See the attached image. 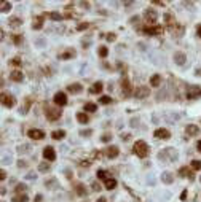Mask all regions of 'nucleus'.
Listing matches in <instances>:
<instances>
[{"instance_id": "obj_38", "label": "nucleus", "mask_w": 201, "mask_h": 202, "mask_svg": "<svg viewBox=\"0 0 201 202\" xmlns=\"http://www.w3.org/2000/svg\"><path fill=\"white\" fill-rule=\"evenodd\" d=\"M110 102H112V97H110V96H102V97H101V104L109 105Z\"/></svg>"}, {"instance_id": "obj_29", "label": "nucleus", "mask_w": 201, "mask_h": 202, "mask_svg": "<svg viewBox=\"0 0 201 202\" xmlns=\"http://www.w3.org/2000/svg\"><path fill=\"white\" fill-rule=\"evenodd\" d=\"M77 120L81 123V124H86V123L89 121V118H88V115L86 113H77Z\"/></svg>"}, {"instance_id": "obj_51", "label": "nucleus", "mask_w": 201, "mask_h": 202, "mask_svg": "<svg viewBox=\"0 0 201 202\" xmlns=\"http://www.w3.org/2000/svg\"><path fill=\"white\" fill-rule=\"evenodd\" d=\"M93 189H96V191H99V189H101L99 183H93Z\"/></svg>"}, {"instance_id": "obj_33", "label": "nucleus", "mask_w": 201, "mask_h": 202, "mask_svg": "<svg viewBox=\"0 0 201 202\" xmlns=\"http://www.w3.org/2000/svg\"><path fill=\"white\" fill-rule=\"evenodd\" d=\"M10 10H11V3L10 2H3L2 3V13H8Z\"/></svg>"}, {"instance_id": "obj_24", "label": "nucleus", "mask_w": 201, "mask_h": 202, "mask_svg": "<svg viewBox=\"0 0 201 202\" xmlns=\"http://www.w3.org/2000/svg\"><path fill=\"white\" fill-rule=\"evenodd\" d=\"M51 137L54 140H62L65 137V131H62V129H59V131H53L51 132Z\"/></svg>"}, {"instance_id": "obj_9", "label": "nucleus", "mask_w": 201, "mask_h": 202, "mask_svg": "<svg viewBox=\"0 0 201 202\" xmlns=\"http://www.w3.org/2000/svg\"><path fill=\"white\" fill-rule=\"evenodd\" d=\"M45 115H46V118L49 121H56V120H59V118H61V111L56 110V108H46Z\"/></svg>"}, {"instance_id": "obj_11", "label": "nucleus", "mask_w": 201, "mask_h": 202, "mask_svg": "<svg viewBox=\"0 0 201 202\" xmlns=\"http://www.w3.org/2000/svg\"><path fill=\"white\" fill-rule=\"evenodd\" d=\"M27 135L34 140H42L45 137V132L40 131V129H29V132H27Z\"/></svg>"}, {"instance_id": "obj_12", "label": "nucleus", "mask_w": 201, "mask_h": 202, "mask_svg": "<svg viewBox=\"0 0 201 202\" xmlns=\"http://www.w3.org/2000/svg\"><path fill=\"white\" fill-rule=\"evenodd\" d=\"M54 104L59 105V107H64L67 104V96L64 92H56L54 94Z\"/></svg>"}, {"instance_id": "obj_15", "label": "nucleus", "mask_w": 201, "mask_h": 202, "mask_svg": "<svg viewBox=\"0 0 201 202\" xmlns=\"http://www.w3.org/2000/svg\"><path fill=\"white\" fill-rule=\"evenodd\" d=\"M118 153H120V150H118V147H115V145H112V147H109L107 150H105V154H107V158H110V159L116 158Z\"/></svg>"}, {"instance_id": "obj_55", "label": "nucleus", "mask_w": 201, "mask_h": 202, "mask_svg": "<svg viewBox=\"0 0 201 202\" xmlns=\"http://www.w3.org/2000/svg\"><path fill=\"white\" fill-rule=\"evenodd\" d=\"M96 202H107V199H105V197H99Z\"/></svg>"}, {"instance_id": "obj_20", "label": "nucleus", "mask_w": 201, "mask_h": 202, "mask_svg": "<svg viewBox=\"0 0 201 202\" xmlns=\"http://www.w3.org/2000/svg\"><path fill=\"white\" fill-rule=\"evenodd\" d=\"M10 78L13 81H16V83H21L22 80H24V75H22L19 70H13V72H11V75H10Z\"/></svg>"}, {"instance_id": "obj_43", "label": "nucleus", "mask_w": 201, "mask_h": 202, "mask_svg": "<svg viewBox=\"0 0 201 202\" xmlns=\"http://www.w3.org/2000/svg\"><path fill=\"white\" fill-rule=\"evenodd\" d=\"M75 191H77L78 194H80V196H83V194H85V189H83V185H77V189H75Z\"/></svg>"}, {"instance_id": "obj_30", "label": "nucleus", "mask_w": 201, "mask_h": 202, "mask_svg": "<svg viewBox=\"0 0 201 202\" xmlns=\"http://www.w3.org/2000/svg\"><path fill=\"white\" fill-rule=\"evenodd\" d=\"M13 202H29V197L26 194H18L13 197Z\"/></svg>"}, {"instance_id": "obj_46", "label": "nucleus", "mask_w": 201, "mask_h": 202, "mask_svg": "<svg viewBox=\"0 0 201 202\" xmlns=\"http://www.w3.org/2000/svg\"><path fill=\"white\" fill-rule=\"evenodd\" d=\"M11 64H13V65H21V59L19 57H14L13 61H11Z\"/></svg>"}, {"instance_id": "obj_42", "label": "nucleus", "mask_w": 201, "mask_h": 202, "mask_svg": "<svg viewBox=\"0 0 201 202\" xmlns=\"http://www.w3.org/2000/svg\"><path fill=\"white\" fill-rule=\"evenodd\" d=\"M101 140H102L104 143H107V142H110V140H112V135H110V134H104V135L101 137Z\"/></svg>"}, {"instance_id": "obj_16", "label": "nucleus", "mask_w": 201, "mask_h": 202, "mask_svg": "<svg viewBox=\"0 0 201 202\" xmlns=\"http://www.w3.org/2000/svg\"><path fill=\"white\" fill-rule=\"evenodd\" d=\"M81 89H83V86L80 85V83H72V85L67 86V91H69L70 94H78V92H81Z\"/></svg>"}, {"instance_id": "obj_52", "label": "nucleus", "mask_w": 201, "mask_h": 202, "mask_svg": "<svg viewBox=\"0 0 201 202\" xmlns=\"http://www.w3.org/2000/svg\"><path fill=\"white\" fill-rule=\"evenodd\" d=\"M196 35L201 38V26H198V27H196Z\"/></svg>"}, {"instance_id": "obj_50", "label": "nucleus", "mask_w": 201, "mask_h": 202, "mask_svg": "<svg viewBox=\"0 0 201 202\" xmlns=\"http://www.w3.org/2000/svg\"><path fill=\"white\" fill-rule=\"evenodd\" d=\"M7 178V173H5V170H2L0 172V180H5Z\"/></svg>"}, {"instance_id": "obj_14", "label": "nucleus", "mask_w": 201, "mask_h": 202, "mask_svg": "<svg viewBox=\"0 0 201 202\" xmlns=\"http://www.w3.org/2000/svg\"><path fill=\"white\" fill-rule=\"evenodd\" d=\"M185 132H187V135L195 137V135H198V134H199V127H198L196 124H187Z\"/></svg>"}, {"instance_id": "obj_53", "label": "nucleus", "mask_w": 201, "mask_h": 202, "mask_svg": "<svg viewBox=\"0 0 201 202\" xmlns=\"http://www.w3.org/2000/svg\"><path fill=\"white\" fill-rule=\"evenodd\" d=\"M35 202H42V196H40V194L35 196Z\"/></svg>"}, {"instance_id": "obj_25", "label": "nucleus", "mask_w": 201, "mask_h": 202, "mask_svg": "<svg viewBox=\"0 0 201 202\" xmlns=\"http://www.w3.org/2000/svg\"><path fill=\"white\" fill-rule=\"evenodd\" d=\"M101 91H102V83H101V81L94 83V85L91 86V89H89V92H91V94H99Z\"/></svg>"}, {"instance_id": "obj_35", "label": "nucleus", "mask_w": 201, "mask_h": 202, "mask_svg": "<svg viewBox=\"0 0 201 202\" xmlns=\"http://www.w3.org/2000/svg\"><path fill=\"white\" fill-rule=\"evenodd\" d=\"M96 175H97V178H101V180H107V172H105V170H102V169H101V170H97V173H96Z\"/></svg>"}, {"instance_id": "obj_41", "label": "nucleus", "mask_w": 201, "mask_h": 202, "mask_svg": "<svg viewBox=\"0 0 201 202\" xmlns=\"http://www.w3.org/2000/svg\"><path fill=\"white\" fill-rule=\"evenodd\" d=\"M91 134H93L91 129H86V131L83 129V131H80V135H81V137H88V135H91Z\"/></svg>"}, {"instance_id": "obj_4", "label": "nucleus", "mask_w": 201, "mask_h": 202, "mask_svg": "<svg viewBox=\"0 0 201 202\" xmlns=\"http://www.w3.org/2000/svg\"><path fill=\"white\" fill-rule=\"evenodd\" d=\"M144 18L147 22H150V24H153V22H156V19H158V14H156V11L153 8H147L144 11Z\"/></svg>"}, {"instance_id": "obj_21", "label": "nucleus", "mask_w": 201, "mask_h": 202, "mask_svg": "<svg viewBox=\"0 0 201 202\" xmlns=\"http://www.w3.org/2000/svg\"><path fill=\"white\" fill-rule=\"evenodd\" d=\"M42 27H43V16H38V18H35L34 22H32V29L34 30H40Z\"/></svg>"}, {"instance_id": "obj_47", "label": "nucleus", "mask_w": 201, "mask_h": 202, "mask_svg": "<svg viewBox=\"0 0 201 202\" xmlns=\"http://www.w3.org/2000/svg\"><path fill=\"white\" fill-rule=\"evenodd\" d=\"M86 27H88V24H86V22H83V24H78L77 29H78V30H85Z\"/></svg>"}, {"instance_id": "obj_57", "label": "nucleus", "mask_w": 201, "mask_h": 202, "mask_svg": "<svg viewBox=\"0 0 201 202\" xmlns=\"http://www.w3.org/2000/svg\"><path fill=\"white\" fill-rule=\"evenodd\" d=\"M196 75H198V76H201V69H196Z\"/></svg>"}, {"instance_id": "obj_36", "label": "nucleus", "mask_w": 201, "mask_h": 202, "mask_svg": "<svg viewBox=\"0 0 201 202\" xmlns=\"http://www.w3.org/2000/svg\"><path fill=\"white\" fill-rule=\"evenodd\" d=\"M26 188H27L26 185L19 183V185H16V188H14V189H16V193H18V194H21V193H24V191H26Z\"/></svg>"}, {"instance_id": "obj_28", "label": "nucleus", "mask_w": 201, "mask_h": 202, "mask_svg": "<svg viewBox=\"0 0 201 202\" xmlns=\"http://www.w3.org/2000/svg\"><path fill=\"white\" fill-rule=\"evenodd\" d=\"M85 111H91V113H94V111H97V105L93 104V102H88V104H85Z\"/></svg>"}, {"instance_id": "obj_2", "label": "nucleus", "mask_w": 201, "mask_h": 202, "mask_svg": "<svg viewBox=\"0 0 201 202\" xmlns=\"http://www.w3.org/2000/svg\"><path fill=\"white\" fill-rule=\"evenodd\" d=\"M185 96H187V99H198L199 96H201V88L199 86H196V85H192V86H188L187 88V91H185Z\"/></svg>"}, {"instance_id": "obj_22", "label": "nucleus", "mask_w": 201, "mask_h": 202, "mask_svg": "<svg viewBox=\"0 0 201 202\" xmlns=\"http://www.w3.org/2000/svg\"><path fill=\"white\" fill-rule=\"evenodd\" d=\"M77 56V53H75V49H67L65 53H62V54H59V59H70V57H75Z\"/></svg>"}, {"instance_id": "obj_45", "label": "nucleus", "mask_w": 201, "mask_h": 202, "mask_svg": "<svg viewBox=\"0 0 201 202\" xmlns=\"http://www.w3.org/2000/svg\"><path fill=\"white\" fill-rule=\"evenodd\" d=\"M129 138H131V134H121V140H123V142H128Z\"/></svg>"}, {"instance_id": "obj_31", "label": "nucleus", "mask_w": 201, "mask_h": 202, "mask_svg": "<svg viewBox=\"0 0 201 202\" xmlns=\"http://www.w3.org/2000/svg\"><path fill=\"white\" fill-rule=\"evenodd\" d=\"M192 169L193 170H201V161H198V159L192 161Z\"/></svg>"}, {"instance_id": "obj_5", "label": "nucleus", "mask_w": 201, "mask_h": 202, "mask_svg": "<svg viewBox=\"0 0 201 202\" xmlns=\"http://www.w3.org/2000/svg\"><path fill=\"white\" fill-rule=\"evenodd\" d=\"M134 96H136V99H145L150 96V89L147 86H137L134 91Z\"/></svg>"}, {"instance_id": "obj_26", "label": "nucleus", "mask_w": 201, "mask_h": 202, "mask_svg": "<svg viewBox=\"0 0 201 202\" xmlns=\"http://www.w3.org/2000/svg\"><path fill=\"white\" fill-rule=\"evenodd\" d=\"M160 83H161V76H160L158 73H155L152 78H150V85H152V86L158 88V86H160Z\"/></svg>"}, {"instance_id": "obj_13", "label": "nucleus", "mask_w": 201, "mask_h": 202, "mask_svg": "<svg viewBox=\"0 0 201 202\" xmlns=\"http://www.w3.org/2000/svg\"><path fill=\"white\" fill-rule=\"evenodd\" d=\"M185 61H187V54L185 53H182V51H176L174 53V62L177 65H183Z\"/></svg>"}, {"instance_id": "obj_10", "label": "nucleus", "mask_w": 201, "mask_h": 202, "mask_svg": "<svg viewBox=\"0 0 201 202\" xmlns=\"http://www.w3.org/2000/svg\"><path fill=\"white\" fill-rule=\"evenodd\" d=\"M43 158L46 161H54L56 159V151L53 147H45L43 148Z\"/></svg>"}, {"instance_id": "obj_32", "label": "nucleus", "mask_w": 201, "mask_h": 202, "mask_svg": "<svg viewBox=\"0 0 201 202\" xmlns=\"http://www.w3.org/2000/svg\"><path fill=\"white\" fill-rule=\"evenodd\" d=\"M107 54H109L107 48H105V46H99V56H101V57H107Z\"/></svg>"}, {"instance_id": "obj_40", "label": "nucleus", "mask_w": 201, "mask_h": 202, "mask_svg": "<svg viewBox=\"0 0 201 202\" xmlns=\"http://www.w3.org/2000/svg\"><path fill=\"white\" fill-rule=\"evenodd\" d=\"M13 42H14V45H21L22 43V35H13Z\"/></svg>"}, {"instance_id": "obj_17", "label": "nucleus", "mask_w": 201, "mask_h": 202, "mask_svg": "<svg viewBox=\"0 0 201 202\" xmlns=\"http://www.w3.org/2000/svg\"><path fill=\"white\" fill-rule=\"evenodd\" d=\"M179 175L180 177H188L190 180H195V175H193V172L188 169V167H180L179 169Z\"/></svg>"}, {"instance_id": "obj_1", "label": "nucleus", "mask_w": 201, "mask_h": 202, "mask_svg": "<svg viewBox=\"0 0 201 202\" xmlns=\"http://www.w3.org/2000/svg\"><path fill=\"white\" fill-rule=\"evenodd\" d=\"M132 151L139 156V158H147L150 148H148V145L145 143L144 140H137V142L134 143V147H132Z\"/></svg>"}, {"instance_id": "obj_44", "label": "nucleus", "mask_w": 201, "mask_h": 202, "mask_svg": "<svg viewBox=\"0 0 201 202\" xmlns=\"http://www.w3.org/2000/svg\"><path fill=\"white\" fill-rule=\"evenodd\" d=\"M105 38H107V42H115L116 35H115V33H107V37H105Z\"/></svg>"}, {"instance_id": "obj_8", "label": "nucleus", "mask_w": 201, "mask_h": 202, "mask_svg": "<svg viewBox=\"0 0 201 202\" xmlns=\"http://www.w3.org/2000/svg\"><path fill=\"white\" fill-rule=\"evenodd\" d=\"M144 32L147 33V35H161V33H163V27H161V26L144 27Z\"/></svg>"}, {"instance_id": "obj_18", "label": "nucleus", "mask_w": 201, "mask_h": 202, "mask_svg": "<svg viewBox=\"0 0 201 202\" xmlns=\"http://www.w3.org/2000/svg\"><path fill=\"white\" fill-rule=\"evenodd\" d=\"M2 104L5 107H8V108H11V107H14V99L11 96H7V94H2Z\"/></svg>"}, {"instance_id": "obj_49", "label": "nucleus", "mask_w": 201, "mask_h": 202, "mask_svg": "<svg viewBox=\"0 0 201 202\" xmlns=\"http://www.w3.org/2000/svg\"><path fill=\"white\" fill-rule=\"evenodd\" d=\"M185 199H187V189H183L180 194V200H185Z\"/></svg>"}, {"instance_id": "obj_27", "label": "nucleus", "mask_w": 201, "mask_h": 202, "mask_svg": "<svg viewBox=\"0 0 201 202\" xmlns=\"http://www.w3.org/2000/svg\"><path fill=\"white\" fill-rule=\"evenodd\" d=\"M115 186H116V180L115 178H107V180H105V188L109 189H115Z\"/></svg>"}, {"instance_id": "obj_54", "label": "nucleus", "mask_w": 201, "mask_h": 202, "mask_svg": "<svg viewBox=\"0 0 201 202\" xmlns=\"http://www.w3.org/2000/svg\"><path fill=\"white\" fill-rule=\"evenodd\" d=\"M139 21V16H134V18H131V22L134 24V22H137Z\"/></svg>"}, {"instance_id": "obj_56", "label": "nucleus", "mask_w": 201, "mask_h": 202, "mask_svg": "<svg viewBox=\"0 0 201 202\" xmlns=\"http://www.w3.org/2000/svg\"><path fill=\"white\" fill-rule=\"evenodd\" d=\"M196 148H198V151H201V140H199V142H196Z\"/></svg>"}, {"instance_id": "obj_58", "label": "nucleus", "mask_w": 201, "mask_h": 202, "mask_svg": "<svg viewBox=\"0 0 201 202\" xmlns=\"http://www.w3.org/2000/svg\"><path fill=\"white\" fill-rule=\"evenodd\" d=\"M199 182H201V178H199Z\"/></svg>"}, {"instance_id": "obj_39", "label": "nucleus", "mask_w": 201, "mask_h": 202, "mask_svg": "<svg viewBox=\"0 0 201 202\" xmlns=\"http://www.w3.org/2000/svg\"><path fill=\"white\" fill-rule=\"evenodd\" d=\"M45 185H46V188H49V186H54V188H58V182H56L54 178H53V180H48V182L45 183ZM49 189H51V188H49Z\"/></svg>"}, {"instance_id": "obj_7", "label": "nucleus", "mask_w": 201, "mask_h": 202, "mask_svg": "<svg viewBox=\"0 0 201 202\" xmlns=\"http://www.w3.org/2000/svg\"><path fill=\"white\" fill-rule=\"evenodd\" d=\"M121 91H123V96L128 97V96H131L132 92V89H131V85H129V81H128V78H123L121 80Z\"/></svg>"}, {"instance_id": "obj_23", "label": "nucleus", "mask_w": 201, "mask_h": 202, "mask_svg": "<svg viewBox=\"0 0 201 202\" xmlns=\"http://www.w3.org/2000/svg\"><path fill=\"white\" fill-rule=\"evenodd\" d=\"M8 24H10V27L16 29V27H19V26L22 24V21H21V18H16V16H13V18H10Z\"/></svg>"}, {"instance_id": "obj_19", "label": "nucleus", "mask_w": 201, "mask_h": 202, "mask_svg": "<svg viewBox=\"0 0 201 202\" xmlns=\"http://www.w3.org/2000/svg\"><path fill=\"white\" fill-rule=\"evenodd\" d=\"M161 182L166 183V185H171L172 182H174V175H172L171 172H163L161 173Z\"/></svg>"}, {"instance_id": "obj_3", "label": "nucleus", "mask_w": 201, "mask_h": 202, "mask_svg": "<svg viewBox=\"0 0 201 202\" xmlns=\"http://www.w3.org/2000/svg\"><path fill=\"white\" fill-rule=\"evenodd\" d=\"M166 156L169 158V161H176V159H177V151H176L174 148H164L163 153L158 154V158H160L161 161H166Z\"/></svg>"}, {"instance_id": "obj_34", "label": "nucleus", "mask_w": 201, "mask_h": 202, "mask_svg": "<svg viewBox=\"0 0 201 202\" xmlns=\"http://www.w3.org/2000/svg\"><path fill=\"white\" fill-rule=\"evenodd\" d=\"M38 170H40V172H48L49 170V164H48V162H42V164L38 166Z\"/></svg>"}, {"instance_id": "obj_6", "label": "nucleus", "mask_w": 201, "mask_h": 202, "mask_svg": "<svg viewBox=\"0 0 201 202\" xmlns=\"http://www.w3.org/2000/svg\"><path fill=\"white\" fill-rule=\"evenodd\" d=\"M153 135H155L156 138L168 140V138H171V132L168 131V129H164V127H160V129H156V131H155V134H153Z\"/></svg>"}, {"instance_id": "obj_37", "label": "nucleus", "mask_w": 201, "mask_h": 202, "mask_svg": "<svg viewBox=\"0 0 201 202\" xmlns=\"http://www.w3.org/2000/svg\"><path fill=\"white\" fill-rule=\"evenodd\" d=\"M48 16H49L53 21H61V19H62V16H61L59 13H54V11H53V13H49Z\"/></svg>"}, {"instance_id": "obj_48", "label": "nucleus", "mask_w": 201, "mask_h": 202, "mask_svg": "<svg viewBox=\"0 0 201 202\" xmlns=\"http://www.w3.org/2000/svg\"><path fill=\"white\" fill-rule=\"evenodd\" d=\"M18 167L21 169V167H27V162L26 161H18Z\"/></svg>"}]
</instances>
